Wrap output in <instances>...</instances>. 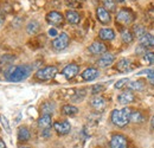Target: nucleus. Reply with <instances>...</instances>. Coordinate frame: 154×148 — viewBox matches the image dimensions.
<instances>
[{"instance_id":"2f4dec72","label":"nucleus","mask_w":154,"mask_h":148,"mask_svg":"<svg viewBox=\"0 0 154 148\" xmlns=\"http://www.w3.org/2000/svg\"><path fill=\"white\" fill-rule=\"evenodd\" d=\"M127 82H128V78H122V79H120V81H117L115 83V87L116 89H122L123 88V85H126L127 84Z\"/></svg>"},{"instance_id":"7ed1b4c3","label":"nucleus","mask_w":154,"mask_h":148,"mask_svg":"<svg viewBox=\"0 0 154 148\" xmlns=\"http://www.w3.org/2000/svg\"><path fill=\"white\" fill-rule=\"evenodd\" d=\"M135 19L134 13L128 10V8H121L117 14H116V21L117 24L122 25V26H127V25H131Z\"/></svg>"},{"instance_id":"4be33fe9","label":"nucleus","mask_w":154,"mask_h":148,"mask_svg":"<svg viewBox=\"0 0 154 148\" xmlns=\"http://www.w3.org/2000/svg\"><path fill=\"white\" fill-rule=\"evenodd\" d=\"M127 87H128L129 90H133V91H141V90H143L145 84H143L142 81H133V82H129V83L127 84Z\"/></svg>"},{"instance_id":"f03ea898","label":"nucleus","mask_w":154,"mask_h":148,"mask_svg":"<svg viewBox=\"0 0 154 148\" xmlns=\"http://www.w3.org/2000/svg\"><path fill=\"white\" fill-rule=\"evenodd\" d=\"M133 109L131 108H123L121 110L115 109L112 113V122L117 126V127H125L128 125V122L131 121V114H132Z\"/></svg>"},{"instance_id":"f3484780","label":"nucleus","mask_w":154,"mask_h":148,"mask_svg":"<svg viewBox=\"0 0 154 148\" xmlns=\"http://www.w3.org/2000/svg\"><path fill=\"white\" fill-rule=\"evenodd\" d=\"M65 19H66V20H68L70 24L76 25V24H78V23L81 21V16L77 13L76 11L68 10V11L65 12Z\"/></svg>"},{"instance_id":"72a5a7b5","label":"nucleus","mask_w":154,"mask_h":148,"mask_svg":"<svg viewBox=\"0 0 154 148\" xmlns=\"http://www.w3.org/2000/svg\"><path fill=\"white\" fill-rule=\"evenodd\" d=\"M139 74H147L148 78H153L154 77V69H148V70H145V71L139 72Z\"/></svg>"},{"instance_id":"cd10ccee","label":"nucleus","mask_w":154,"mask_h":148,"mask_svg":"<svg viewBox=\"0 0 154 148\" xmlns=\"http://www.w3.org/2000/svg\"><path fill=\"white\" fill-rule=\"evenodd\" d=\"M102 2H103L104 8L108 12H114L116 10V4L114 0H102Z\"/></svg>"},{"instance_id":"f8f14e48","label":"nucleus","mask_w":154,"mask_h":148,"mask_svg":"<svg viewBox=\"0 0 154 148\" xmlns=\"http://www.w3.org/2000/svg\"><path fill=\"white\" fill-rule=\"evenodd\" d=\"M88 50H89V52L91 54V55H103L104 52H106V50H107V48H106V45L104 44H102V43H100V42H95V43H93L89 48H88Z\"/></svg>"},{"instance_id":"f704fd0d","label":"nucleus","mask_w":154,"mask_h":148,"mask_svg":"<svg viewBox=\"0 0 154 148\" xmlns=\"http://www.w3.org/2000/svg\"><path fill=\"white\" fill-rule=\"evenodd\" d=\"M49 35H50L51 37H56V36H57L56 29H50V30H49Z\"/></svg>"},{"instance_id":"9d476101","label":"nucleus","mask_w":154,"mask_h":148,"mask_svg":"<svg viewBox=\"0 0 154 148\" xmlns=\"http://www.w3.org/2000/svg\"><path fill=\"white\" fill-rule=\"evenodd\" d=\"M115 60V56L110 52H104L103 55L100 57V59L97 60V64L101 66V68H107L109 65H112Z\"/></svg>"},{"instance_id":"7c9ffc66","label":"nucleus","mask_w":154,"mask_h":148,"mask_svg":"<svg viewBox=\"0 0 154 148\" xmlns=\"http://www.w3.org/2000/svg\"><path fill=\"white\" fill-rule=\"evenodd\" d=\"M103 90H104V87H103V85H101V84H95V85L91 88V94L97 95V94L102 93Z\"/></svg>"},{"instance_id":"bb28decb","label":"nucleus","mask_w":154,"mask_h":148,"mask_svg":"<svg viewBox=\"0 0 154 148\" xmlns=\"http://www.w3.org/2000/svg\"><path fill=\"white\" fill-rule=\"evenodd\" d=\"M133 35L136 36L137 38H141L146 35V30H145V27L141 26V25H134V26H133Z\"/></svg>"},{"instance_id":"5701e85b","label":"nucleus","mask_w":154,"mask_h":148,"mask_svg":"<svg viewBox=\"0 0 154 148\" xmlns=\"http://www.w3.org/2000/svg\"><path fill=\"white\" fill-rule=\"evenodd\" d=\"M131 121L134 123H142L145 121V116L142 115V113L139 110H133L131 114Z\"/></svg>"},{"instance_id":"39448f33","label":"nucleus","mask_w":154,"mask_h":148,"mask_svg":"<svg viewBox=\"0 0 154 148\" xmlns=\"http://www.w3.org/2000/svg\"><path fill=\"white\" fill-rule=\"evenodd\" d=\"M69 43H70V38H69V36H68L66 33L63 32V33L58 35L57 37L54 39V42H52V46H54L55 50L62 51V50H64V49L68 48Z\"/></svg>"},{"instance_id":"0eeeda50","label":"nucleus","mask_w":154,"mask_h":148,"mask_svg":"<svg viewBox=\"0 0 154 148\" xmlns=\"http://www.w3.org/2000/svg\"><path fill=\"white\" fill-rule=\"evenodd\" d=\"M110 147L112 148H127L128 147V141L123 135L116 134L113 135L110 139Z\"/></svg>"},{"instance_id":"6e6552de","label":"nucleus","mask_w":154,"mask_h":148,"mask_svg":"<svg viewBox=\"0 0 154 148\" xmlns=\"http://www.w3.org/2000/svg\"><path fill=\"white\" fill-rule=\"evenodd\" d=\"M78 72H79V66L75 63H71V64L66 65L62 71V74L64 75V77L66 79H72Z\"/></svg>"},{"instance_id":"c756f323","label":"nucleus","mask_w":154,"mask_h":148,"mask_svg":"<svg viewBox=\"0 0 154 148\" xmlns=\"http://www.w3.org/2000/svg\"><path fill=\"white\" fill-rule=\"evenodd\" d=\"M143 62L147 64H154V52H146L143 56Z\"/></svg>"},{"instance_id":"dca6fc26","label":"nucleus","mask_w":154,"mask_h":148,"mask_svg":"<svg viewBox=\"0 0 154 148\" xmlns=\"http://www.w3.org/2000/svg\"><path fill=\"white\" fill-rule=\"evenodd\" d=\"M98 77V71L95 68H88L82 72V78L84 81H94Z\"/></svg>"},{"instance_id":"e433bc0d","label":"nucleus","mask_w":154,"mask_h":148,"mask_svg":"<svg viewBox=\"0 0 154 148\" xmlns=\"http://www.w3.org/2000/svg\"><path fill=\"white\" fill-rule=\"evenodd\" d=\"M2 23H4V17H2L1 14H0V26L2 25Z\"/></svg>"},{"instance_id":"423d86ee","label":"nucleus","mask_w":154,"mask_h":148,"mask_svg":"<svg viewBox=\"0 0 154 148\" xmlns=\"http://www.w3.org/2000/svg\"><path fill=\"white\" fill-rule=\"evenodd\" d=\"M46 21L54 26H62L64 23V17L57 11H51L46 14Z\"/></svg>"},{"instance_id":"a19ab883","label":"nucleus","mask_w":154,"mask_h":148,"mask_svg":"<svg viewBox=\"0 0 154 148\" xmlns=\"http://www.w3.org/2000/svg\"><path fill=\"white\" fill-rule=\"evenodd\" d=\"M21 148H29V147H21Z\"/></svg>"},{"instance_id":"473e14b6","label":"nucleus","mask_w":154,"mask_h":148,"mask_svg":"<svg viewBox=\"0 0 154 148\" xmlns=\"http://www.w3.org/2000/svg\"><path fill=\"white\" fill-rule=\"evenodd\" d=\"M0 119H1L2 125L5 126V129H6V131H7V133H10V126H8V122H7L6 117H5V116H2V115H0Z\"/></svg>"},{"instance_id":"2eb2a0df","label":"nucleus","mask_w":154,"mask_h":148,"mask_svg":"<svg viewBox=\"0 0 154 148\" xmlns=\"http://www.w3.org/2000/svg\"><path fill=\"white\" fill-rule=\"evenodd\" d=\"M131 66H132V63L129 59L127 58H121L117 63H116V69L120 71V72H127L131 70Z\"/></svg>"},{"instance_id":"6ab92c4d","label":"nucleus","mask_w":154,"mask_h":148,"mask_svg":"<svg viewBox=\"0 0 154 148\" xmlns=\"http://www.w3.org/2000/svg\"><path fill=\"white\" fill-rule=\"evenodd\" d=\"M140 44L142 46L147 48H154V36L151 33H146L143 37L140 38Z\"/></svg>"},{"instance_id":"393cba45","label":"nucleus","mask_w":154,"mask_h":148,"mask_svg":"<svg viewBox=\"0 0 154 148\" xmlns=\"http://www.w3.org/2000/svg\"><path fill=\"white\" fill-rule=\"evenodd\" d=\"M121 37H122V40H123L125 43L129 44V43L133 42L134 35H133V32H131L129 30H122V31H121Z\"/></svg>"},{"instance_id":"4468645a","label":"nucleus","mask_w":154,"mask_h":148,"mask_svg":"<svg viewBox=\"0 0 154 148\" xmlns=\"http://www.w3.org/2000/svg\"><path fill=\"white\" fill-rule=\"evenodd\" d=\"M52 125V120H51V115H42L40 119L38 120V127L42 130L50 129Z\"/></svg>"},{"instance_id":"1a4fd4ad","label":"nucleus","mask_w":154,"mask_h":148,"mask_svg":"<svg viewBox=\"0 0 154 148\" xmlns=\"http://www.w3.org/2000/svg\"><path fill=\"white\" fill-rule=\"evenodd\" d=\"M96 17L98 19V21L101 24H104V25H108L112 20V17L109 14V12L104 8V7H97L96 8Z\"/></svg>"},{"instance_id":"a211bd4d","label":"nucleus","mask_w":154,"mask_h":148,"mask_svg":"<svg viewBox=\"0 0 154 148\" xmlns=\"http://www.w3.org/2000/svg\"><path fill=\"white\" fill-rule=\"evenodd\" d=\"M98 37L102 40H113L115 38V32L113 29H102L98 32Z\"/></svg>"},{"instance_id":"4c0bfd02","label":"nucleus","mask_w":154,"mask_h":148,"mask_svg":"<svg viewBox=\"0 0 154 148\" xmlns=\"http://www.w3.org/2000/svg\"><path fill=\"white\" fill-rule=\"evenodd\" d=\"M149 83H151L152 85H154V77L153 78H149Z\"/></svg>"},{"instance_id":"f257e3e1","label":"nucleus","mask_w":154,"mask_h":148,"mask_svg":"<svg viewBox=\"0 0 154 148\" xmlns=\"http://www.w3.org/2000/svg\"><path fill=\"white\" fill-rule=\"evenodd\" d=\"M31 72V66L29 65H17L11 66L5 71V77L10 82H20L29 77Z\"/></svg>"},{"instance_id":"ea45409f","label":"nucleus","mask_w":154,"mask_h":148,"mask_svg":"<svg viewBox=\"0 0 154 148\" xmlns=\"http://www.w3.org/2000/svg\"><path fill=\"white\" fill-rule=\"evenodd\" d=\"M78 1H84V0H78Z\"/></svg>"},{"instance_id":"c85d7f7f","label":"nucleus","mask_w":154,"mask_h":148,"mask_svg":"<svg viewBox=\"0 0 154 148\" xmlns=\"http://www.w3.org/2000/svg\"><path fill=\"white\" fill-rule=\"evenodd\" d=\"M38 30H39L38 21H36V20L30 21V24L27 25V32H29L30 35H35V33H36Z\"/></svg>"},{"instance_id":"9b49d317","label":"nucleus","mask_w":154,"mask_h":148,"mask_svg":"<svg viewBox=\"0 0 154 148\" xmlns=\"http://www.w3.org/2000/svg\"><path fill=\"white\" fill-rule=\"evenodd\" d=\"M54 128L59 135H65V134H68L70 131L71 126H70L69 121H59V122H56L54 125Z\"/></svg>"},{"instance_id":"b1692460","label":"nucleus","mask_w":154,"mask_h":148,"mask_svg":"<svg viewBox=\"0 0 154 148\" xmlns=\"http://www.w3.org/2000/svg\"><path fill=\"white\" fill-rule=\"evenodd\" d=\"M62 113H63L64 115L72 116V115H76L77 113H78V109H77L76 107H74V106L65 104V106H63V108H62Z\"/></svg>"},{"instance_id":"c9c22d12","label":"nucleus","mask_w":154,"mask_h":148,"mask_svg":"<svg viewBox=\"0 0 154 148\" xmlns=\"http://www.w3.org/2000/svg\"><path fill=\"white\" fill-rule=\"evenodd\" d=\"M0 148H6V146H5V143H4V141L0 139Z\"/></svg>"},{"instance_id":"20e7f679","label":"nucleus","mask_w":154,"mask_h":148,"mask_svg":"<svg viewBox=\"0 0 154 148\" xmlns=\"http://www.w3.org/2000/svg\"><path fill=\"white\" fill-rule=\"evenodd\" d=\"M57 72L58 70L56 66H52V65L45 66V68L40 69L36 72V78L39 81H50L57 75Z\"/></svg>"},{"instance_id":"aec40b11","label":"nucleus","mask_w":154,"mask_h":148,"mask_svg":"<svg viewBox=\"0 0 154 148\" xmlns=\"http://www.w3.org/2000/svg\"><path fill=\"white\" fill-rule=\"evenodd\" d=\"M55 108H56L55 103H52V102H45V103L42 104L40 110L43 113V115H51L55 111Z\"/></svg>"},{"instance_id":"58836bf2","label":"nucleus","mask_w":154,"mask_h":148,"mask_svg":"<svg viewBox=\"0 0 154 148\" xmlns=\"http://www.w3.org/2000/svg\"><path fill=\"white\" fill-rule=\"evenodd\" d=\"M151 123H152V127H153V129H154V116H153V119H152V122H151Z\"/></svg>"},{"instance_id":"ddd939ff","label":"nucleus","mask_w":154,"mask_h":148,"mask_svg":"<svg viewBox=\"0 0 154 148\" xmlns=\"http://www.w3.org/2000/svg\"><path fill=\"white\" fill-rule=\"evenodd\" d=\"M135 100V96L134 94L132 93V91H123L122 94H120L119 95V97H117V101H119V103H121V104H128V103H132V102H134Z\"/></svg>"},{"instance_id":"412c9836","label":"nucleus","mask_w":154,"mask_h":148,"mask_svg":"<svg viewBox=\"0 0 154 148\" xmlns=\"http://www.w3.org/2000/svg\"><path fill=\"white\" fill-rule=\"evenodd\" d=\"M91 106H93L95 109H97V110H101V109H103V108L106 107V101H104L103 97L97 96V97H94V98L91 100Z\"/></svg>"},{"instance_id":"a878e982","label":"nucleus","mask_w":154,"mask_h":148,"mask_svg":"<svg viewBox=\"0 0 154 148\" xmlns=\"http://www.w3.org/2000/svg\"><path fill=\"white\" fill-rule=\"evenodd\" d=\"M18 139H19L20 141H27L30 139V131H29V129L25 128V127L19 128V130H18Z\"/></svg>"}]
</instances>
